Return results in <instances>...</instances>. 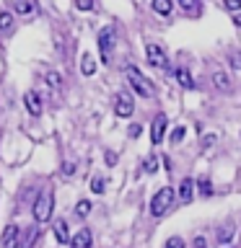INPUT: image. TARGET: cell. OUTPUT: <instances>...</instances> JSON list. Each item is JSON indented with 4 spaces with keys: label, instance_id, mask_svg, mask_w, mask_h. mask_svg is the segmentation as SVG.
<instances>
[{
    "label": "cell",
    "instance_id": "obj_36",
    "mask_svg": "<svg viewBox=\"0 0 241 248\" xmlns=\"http://www.w3.org/2000/svg\"><path fill=\"white\" fill-rule=\"evenodd\" d=\"M233 23H236V26H241V11L233 13Z\"/></svg>",
    "mask_w": 241,
    "mask_h": 248
},
{
    "label": "cell",
    "instance_id": "obj_9",
    "mask_svg": "<svg viewBox=\"0 0 241 248\" xmlns=\"http://www.w3.org/2000/svg\"><path fill=\"white\" fill-rule=\"evenodd\" d=\"M194 178H182V184H179V202L182 204H189L194 199Z\"/></svg>",
    "mask_w": 241,
    "mask_h": 248
},
{
    "label": "cell",
    "instance_id": "obj_6",
    "mask_svg": "<svg viewBox=\"0 0 241 248\" xmlns=\"http://www.w3.org/2000/svg\"><path fill=\"white\" fill-rule=\"evenodd\" d=\"M145 57H148V65H151V67H158V70H166L169 67L166 52H163L158 44H148L145 46Z\"/></svg>",
    "mask_w": 241,
    "mask_h": 248
},
{
    "label": "cell",
    "instance_id": "obj_12",
    "mask_svg": "<svg viewBox=\"0 0 241 248\" xmlns=\"http://www.w3.org/2000/svg\"><path fill=\"white\" fill-rule=\"evenodd\" d=\"M210 83L215 85V91H221V93H228L233 85H231V78L223 73V70H215L213 75H210Z\"/></svg>",
    "mask_w": 241,
    "mask_h": 248
},
{
    "label": "cell",
    "instance_id": "obj_2",
    "mask_svg": "<svg viewBox=\"0 0 241 248\" xmlns=\"http://www.w3.org/2000/svg\"><path fill=\"white\" fill-rule=\"evenodd\" d=\"M124 75H127V83H130V88L138 93V96H143V98H151L153 96V85H151V80H148V78L140 73L138 67H127L124 70Z\"/></svg>",
    "mask_w": 241,
    "mask_h": 248
},
{
    "label": "cell",
    "instance_id": "obj_11",
    "mask_svg": "<svg viewBox=\"0 0 241 248\" xmlns=\"http://www.w3.org/2000/svg\"><path fill=\"white\" fill-rule=\"evenodd\" d=\"M91 243H93V235H91L88 228H81L73 238H70V246L73 248H91Z\"/></svg>",
    "mask_w": 241,
    "mask_h": 248
},
{
    "label": "cell",
    "instance_id": "obj_28",
    "mask_svg": "<svg viewBox=\"0 0 241 248\" xmlns=\"http://www.w3.org/2000/svg\"><path fill=\"white\" fill-rule=\"evenodd\" d=\"M73 3H75L78 11H91L93 8V0H73Z\"/></svg>",
    "mask_w": 241,
    "mask_h": 248
},
{
    "label": "cell",
    "instance_id": "obj_21",
    "mask_svg": "<svg viewBox=\"0 0 241 248\" xmlns=\"http://www.w3.org/2000/svg\"><path fill=\"white\" fill-rule=\"evenodd\" d=\"M104 186H106V181H104L101 176H93V178H91V191H93V194H104Z\"/></svg>",
    "mask_w": 241,
    "mask_h": 248
},
{
    "label": "cell",
    "instance_id": "obj_4",
    "mask_svg": "<svg viewBox=\"0 0 241 248\" xmlns=\"http://www.w3.org/2000/svg\"><path fill=\"white\" fill-rule=\"evenodd\" d=\"M112 49H114V29L104 26L99 31V52H101V62L112 60Z\"/></svg>",
    "mask_w": 241,
    "mask_h": 248
},
{
    "label": "cell",
    "instance_id": "obj_22",
    "mask_svg": "<svg viewBox=\"0 0 241 248\" xmlns=\"http://www.w3.org/2000/svg\"><path fill=\"white\" fill-rule=\"evenodd\" d=\"M179 5H182L187 13H200V3H197V0H179Z\"/></svg>",
    "mask_w": 241,
    "mask_h": 248
},
{
    "label": "cell",
    "instance_id": "obj_3",
    "mask_svg": "<svg viewBox=\"0 0 241 248\" xmlns=\"http://www.w3.org/2000/svg\"><path fill=\"white\" fill-rule=\"evenodd\" d=\"M52 207H54V197H52V191L39 194L36 202H34V220H36V222H47V220L52 217Z\"/></svg>",
    "mask_w": 241,
    "mask_h": 248
},
{
    "label": "cell",
    "instance_id": "obj_27",
    "mask_svg": "<svg viewBox=\"0 0 241 248\" xmlns=\"http://www.w3.org/2000/svg\"><path fill=\"white\" fill-rule=\"evenodd\" d=\"M163 248H184V240L179 238V235H174V238L166 240V246H163Z\"/></svg>",
    "mask_w": 241,
    "mask_h": 248
},
{
    "label": "cell",
    "instance_id": "obj_31",
    "mask_svg": "<svg viewBox=\"0 0 241 248\" xmlns=\"http://www.w3.org/2000/svg\"><path fill=\"white\" fill-rule=\"evenodd\" d=\"M62 173H65V176H73V173H75V163H65V166H62Z\"/></svg>",
    "mask_w": 241,
    "mask_h": 248
},
{
    "label": "cell",
    "instance_id": "obj_29",
    "mask_svg": "<svg viewBox=\"0 0 241 248\" xmlns=\"http://www.w3.org/2000/svg\"><path fill=\"white\" fill-rule=\"evenodd\" d=\"M228 60H231V67H233V70H241V54H239V52H231Z\"/></svg>",
    "mask_w": 241,
    "mask_h": 248
},
{
    "label": "cell",
    "instance_id": "obj_5",
    "mask_svg": "<svg viewBox=\"0 0 241 248\" xmlns=\"http://www.w3.org/2000/svg\"><path fill=\"white\" fill-rule=\"evenodd\" d=\"M132 111H135V104H132V96L130 93L120 91L114 96V114L122 116V119H127V116H132Z\"/></svg>",
    "mask_w": 241,
    "mask_h": 248
},
{
    "label": "cell",
    "instance_id": "obj_7",
    "mask_svg": "<svg viewBox=\"0 0 241 248\" xmlns=\"http://www.w3.org/2000/svg\"><path fill=\"white\" fill-rule=\"evenodd\" d=\"M0 243H3V248H21V228L18 225H8L3 238H0Z\"/></svg>",
    "mask_w": 241,
    "mask_h": 248
},
{
    "label": "cell",
    "instance_id": "obj_33",
    "mask_svg": "<svg viewBox=\"0 0 241 248\" xmlns=\"http://www.w3.org/2000/svg\"><path fill=\"white\" fill-rule=\"evenodd\" d=\"M194 248H207V240L202 235H197V238H194Z\"/></svg>",
    "mask_w": 241,
    "mask_h": 248
},
{
    "label": "cell",
    "instance_id": "obj_13",
    "mask_svg": "<svg viewBox=\"0 0 241 248\" xmlns=\"http://www.w3.org/2000/svg\"><path fill=\"white\" fill-rule=\"evenodd\" d=\"M174 78H176V83L182 85V88H187V91L194 88V80H192V75H189V70H187V67L174 70Z\"/></svg>",
    "mask_w": 241,
    "mask_h": 248
},
{
    "label": "cell",
    "instance_id": "obj_30",
    "mask_svg": "<svg viewBox=\"0 0 241 248\" xmlns=\"http://www.w3.org/2000/svg\"><path fill=\"white\" fill-rule=\"evenodd\" d=\"M47 85H50V88H57V85H60V75L57 73H47Z\"/></svg>",
    "mask_w": 241,
    "mask_h": 248
},
{
    "label": "cell",
    "instance_id": "obj_10",
    "mask_svg": "<svg viewBox=\"0 0 241 248\" xmlns=\"http://www.w3.org/2000/svg\"><path fill=\"white\" fill-rule=\"evenodd\" d=\"M23 106H26V111L31 114V116H39L42 114V101H39V96L34 91H26L23 93Z\"/></svg>",
    "mask_w": 241,
    "mask_h": 248
},
{
    "label": "cell",
    "instance_id": "obj_24",
    "mask_svg": "<svg viewBox=\"0 0 241 248\" xmlns=\"http://www.w3.org/2000/svg\"><path fill=\"white\" fill-rule=\"evenodd\" d=\"M223 8L231 13H239L241 11V0H223Z\"/></svg>",
    "mask_w": 241,
    "mask_h": 248
},
{
    "label": "cell",
    "instance_id": "obj_25",
    "mask_svg": "<svg viewBox=\"0 0 241 248\" xmlns=\"http://www.w3.org/2000/svg\"><path fill=\"white\" fill-rule=\"evenodd\" d=\"M184 135H187V129H184V127H176L174 132H171V142H174V145H176V142H182Z\"/></svg>",
    "mask_w": 241,
    "mask_h": 248
},
{
    "label": "cell",
    "instance_id": "obj_34",
    "mask_svg": "<svg viewBox=\"0 0 241 248\" xmlns=\"http://www.w3.org/2000/svg\"><path fill=\"white\" fill-rule=\"evenodd\" d=\"M215 142V135H207L205 140H202V145H205V147H210V145H213Z\"/></svg>",
    "mask_w": 241,
    "mask_h": 248
},
{
    "label": "cell",
    "instance_id": "obj_14",
    "mask_svg": "<svg viewBox=\"0 0 241 248\" xmlns=\"http://www.w3.org/2000/svg\"><path fill=\"white\" fill-rule=\"evenodd\" d=\"M52 230H54V238L60 240V243H70V230H68V222L65 220H57L52 225Z\"/></svg>",
    "mask_w": 241,
    "mask_h": 248
},
{
    "label": "cell",
    "instance_id": "obj_20",
    "mask_svg": "<svg viewBox=\"0 0 241 248\" xmlns=\"http://www.w3.org/2000/svg\"><path fill=\"white\" fill-rule=\"evenodd\" d=\"M88 212H91V202H88V199H81V202L75 204V215H78V217H88Z\"/></svg>",
    "mask_w": 241,
    "mask_h": 248
},
{
    "label": "cell",
    "instance_id": "obj_19",
    "mask_svg": "<svg viewBox=\"0 0 241 248\" xmlns=\"http://www.w3.org/2000/svg\"><path fill=\"white\" fill-rule=\"evenodd\" d=\"M143 170L145 173H155V170H158V158H155V155H148L145 163H143Z\"/></svg>",
    "mask_w": 241,
    "mask_h": 248
},
{
    "label": "cell",
    "instance_id": "obj_15",
    "mask_svg": "<svg viewBox=\"0 0 241 248\" xmlns=\"http://www.w3.org/2000/svg\"><path fill=\"white\" fill-rule=\"evenodd\" d=\"M13 11L18 16H34V3L31 0H13Z\"/></svg>",
    "mask_w": 241,
    "mask_h": 248
},
{
    "label": "cell",
    "instance_id": "obj_18",
    "mask_svg": "<svg viewBox=\"0 0 241 248\" xmlns=\"http://www.w3.org/2000/svg\"><path fill=\"white\" fill-rule=\"evenodd\" d=\"M233 232H236V228H233V225H225V228L218 232V243H228V240L233 238Z\"/></svg>",
    "mask_w": 241,
    "mask_h": 248
},
{
    "label": "cell",
    "instance_id": "obj_8",
    "mask_svg": "<svg viewBox=\"0 0 241 248\" xmlns=\"http://www.w3.org/2000/svg\"><path fill=\"white\" fill-rule=\"evenodd\" d=\"M163 135H166V116L158 114V116L151 122V142H153V145H161Z\"/></svg>",
    "mask_w": 241,
    "mask_h": 248
},
{
    "label": "cell",
    "instance_id": "obj_1",
    "mask_svg": "<svg viewBox=\"0 0 241 248\" xmlns=\"http://www.w3.org/2000/svg\"><path fill=\"white\" fill-rule=\"evenodd\" d=\"M171 207H174V189H171V186H163V189H158L151 199V215L163 217Z\"/></svg>",
    "mask_w": 241,
    "mask_h": 248
},
{
    "label": "cell",
    "instance_id": "obj_17",
    "mask_svg": "<svg viewBox=\"0 0 241 248\" xmlns=\"http://www.w3.org/2000/svg\"><path fill=\"white\" fill-rule=\"evenodd\" d=\"M81 73H83V75H93V73H96V60H93L91 54H83V60H81Z\"/></svg>",
    "mask_w": 241,
    "mask_h": 248
},
{
    "label": "cell",
    "instance_id": "obj_35",
    "mask_svg": "<svg viewBox=\"0 0 241 248\" xmlns=\"http://www.w3.org/2000/svg\"><path fill=\"white\" fill-rule=\"evenodd\" d=\"M106 163H109V166H114V163H117V155H114V153H106Z\"/></svg>",
    "mask_w": 241,
    "mask_h": 248
},
{
    "label": "cell",
    "instance_id": "obj_26",
    "mask_svg": "<svg viewBox=\"0 0 241 248\" xmlns=\"http://www.w3.org/2000/svg\"><path fill=\"white\" fill-rule=\"evenodd\" d=\"M197 186H200V194H202V197H210V194H213V186H210L207 178H202V181H200Z\"/></svg>",
    "mask_w": 241,
    "mask_h": 248
},
{
    "label": "cell",
    "instance_id": "obj_16",
    "mask_svg": "<svg viewBox=\"0 0 241 248\" xmlns=\"http://www.w3.org/2000/svg\"><path fill=\"white\" fill-rule=\"evenodd\" d=\"M153 11L158 16H169L171 11H174V0H153Z\"/></svg>",
    "mask_w": 241,
    "mask_h": 248
},
{
    "label": "cell",
    "instance_id": "obj_32",
    "mask_svg": "<svg viewBox=\"0 0 241 248\" xmlns=\"http://www.w3.org/2000/svg\"><path fill=\"white\" fill-rule=\"evenodd\" d=\"M140 132H143V127H140V124H132V127H130V137H140Z\"/></svg>",
    "mask_w": 241,
    "mask_h": 248
},
{
    "label": "cell",
    "instance_id": "obj_23",
    "mask_svg": "<svg viewBox=\"0 0 241 248\" xmlns=\"http://www.w3.org/2000/svg\"><path fill=\"white\" fill-rule=\"evenodd\" d=\"M11 26H13V16L8 11H3V13H0V31H8Z\"/></svg>",
    "mask_w": 241,
    "mask_h": 248
}]
</instances>
